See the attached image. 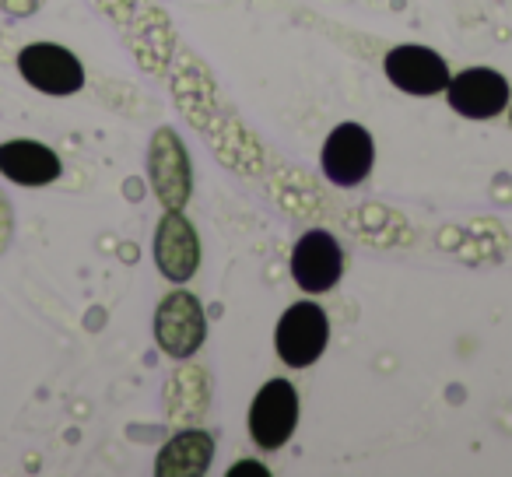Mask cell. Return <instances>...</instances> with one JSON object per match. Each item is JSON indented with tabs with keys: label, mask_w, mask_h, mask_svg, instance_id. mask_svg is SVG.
<instances>
[{
	"label": "cell",
	"mask_w": 512,
	"mask_h": 477,
	"mask_svg": "<svg viewBox=\"0 0 512 477\" xmlns=\"http://www.w3.org/2000/svg\"><path fill=\"white\" fill-rule=\"evenodd\" d=\"M449 106L467 120H491L509 106V81L488 67H470L449 78Z\"/></svg>",
	"instance_id": "obj_8"
},
{
	"label": "cell",
	"mask_w": 512,
	"mask_h": 477,
	"mask_svg": "<svg viewBox=\"0 0 512 477\" xmlns=\"http://www.w3.org/2000/svg\"><path fill=\"white\" fill-rule=\"evenodd\" d=\"M214 456V439L200 428H190V432H179L176 439L165 442V449L158 453L155 474L162 477H186V474H204L211 467Z\"/></svg>",
	"instance_id": "obj_12"
},
{
	"label": "cell",
	"mask_w": 512,
	"mask_h": 477,
	"mask_svg": "<svg viewBox=\"0 0 512 477\" xmlns=\"http://www.w3.org/2000/svg\"><path fill=\"white\" fill-rule=\"evenodd\" d=\"M155 264L162 271V278L176 281H190L197 274L200 264V239L193 232V225L183 218V211H169L158 221L155 232Z\"/></svg>",
	"instance_id": "obj_9"
},
{
	"label": "cell",
	"mask_w": 512,
	"mask_h": 477,
	"mask_svg": "<svg viewBox=\"0 0 512 477\" xmlns=\"http://www.w3.org/2000/svg\"><path fill=\"white\" fill-rule=\"evenodd\" d=\"M299 425V393L288 379L260 386L249 407V435L260 449H281Z\"/></svg>",
	"instance_id": "obj_2"
},
{
	"label": "cell",
	"mask_w": 512,
	"mask_h": 477,
	"mask_svg": "<svg viewBox=\"0 0 512 477\" xmlns=\"http://www.w3.org/2000/svg\"><path fill=\"white\" fill-rule=\"evenodd\" d=\"M151 183L155 193L162 197V204L169 211H179L190 197V162H186V151L179 144V137L172 130H158L155 144H151Z\"/></svg>",
	"instance_id": "obj_10"
},
{
	"label": "cell",
	"mask_w": 512,
	"mask_h": 477,
	"mask_svg": "<svg viewBox=\"0 0 512 477\" xmlns=\"http://www.w3.org/2000/svg\"><path fill=\"white\" fill-rule=\"evenodd\" d=\"M204 306L190 292H172L155 309V341L169 358H190L204 344Z\"/></svg>",
	"instance_id": "obj_4"
},
{
	"label": "cell",
	"mask_w": 512,
	"mask_h": 477,
	"mask_svg": "<svg viewBox=\"0 0 512 477\" xmlns=\"http://www.w3.org/2000/svg\"><path fill=\"white\" fill-rule=\"evenodd\" d=\"M18 71L22 78L29 81L36 92L43 95H74L85 88V67L81 60L74 57L71 50L64 46H53V43H32L18 53Z\"/></svg>",
	"instance_id": "obj_3"
},
{
	"label": "cell",
	"mask_w": 512,
	"mask_h": 477,
	"mask_svg": "<svg viewBox=\"0 0 512 477\" xmlns=\"http://www.w3.org/2000/svg\"><path fill=\"white\" fill-rule=\"evenodd\" d=\"M0 176L18 186H50L53 179H60V158L46 144L18 137L0 144Z\"/></svg>",
	"instance_id": "obj_11"
},
{
	"label": "cell",
	"mask_w": 512,
	"mask_h": 477,
	"mask_svg": "<svg viewBox=\"0 0 512 477\" xmlns=\"http://www.w3.org/2000/svg\"><path fill=\"white\" fill-rule=\"evenodd\" d=\"M386 78L404 95H439L449 85V64L428 46H397L386 53Z\"/></svg>",
	"instance_id": "obj_7"
},
{
	"label": "cell",
	"mask_w": 512,
	"mask_h": 477,
	"mask_svg": "<svg viewBox=\"0 0 512 477\" xmlns=\"http://www.w3.org/2000/svg\"><path fill=\"white\" fill-rule=\"evenodd\" d=\"M344 250L327 228H309L292 250V278L302 292L323 295L341 281Z\"/></svg>",
	"instance_id": "obj_5"
},
{
	"label": "cell",
	"mask_w": 512,
	"mask_h": 477,
	"mask_svg": "<svg viewBox=\"0 0 512 477\" xmlns=\"http://www.w3.org/2000/svg\"><path fill=\"white\" fill-rule=\"evenodd\" d=\"M327 341H330V320L316 302H295V306H288L285 316L278 320V334H274L281 362L292 365V369H309L327 351Z\"/></svg>",
	"instance_id": "obj_1"
},
{
	"label": "cell",
	"mask_w": 512,
	"mask_h": 477,
	"mask_svg": "<svg viewBox=\"0 0 512 477\" xmlns=\"http://www.w3.org/2000/svg\"><path fill=\"white\" fill-rule=\"evenodd\" d=\"M323 172L334 186H358L372 172L376 144L362 123H341L323 144Z\"/></svg>",
	"instance_id": "obj_6"
},
{
	"label": "cell",
	"mask_w": 512,
	"mask_h": 477,
	"mask_svg": "<svg viewBox=\"0 0 512 477\" xmlns=\"http://www.w3.org/2000/svg\"><path fill=\"white\" fill-rule=\"evenodd\" d=\"M0 4H4V11H8V15L29 18V15H36V8L43 4V0H0Z\"/></svg>",
	"instance_id": "obj_13"
}]
</instances>
